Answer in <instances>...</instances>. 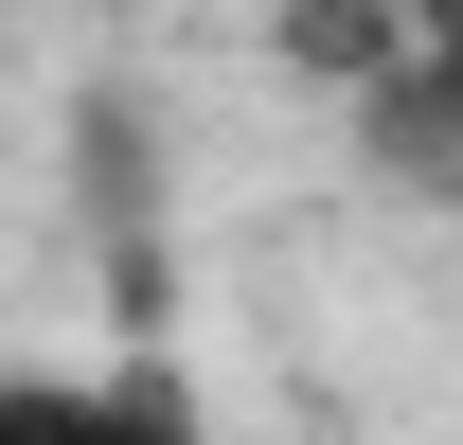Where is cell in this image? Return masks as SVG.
Wrapping results in <instances>:
<instances>
[{"label": "cell", "instance_id": "1", "mask_svg": "<svg viewBox=\"0 0 463 445\" xmlns=\"http://www.w3.org/2000/svg\"><path fill=\"white\" fill-rule=\"evenodd\" d=\"M71 445H214V428H196V392H178L161 356H125V374H90V410H71Z\"/></svg>", "mask_w": 463, "mask_h": 445}]
</instances>
